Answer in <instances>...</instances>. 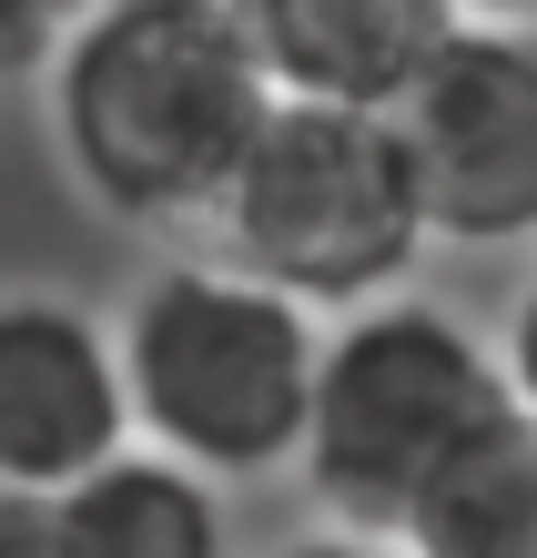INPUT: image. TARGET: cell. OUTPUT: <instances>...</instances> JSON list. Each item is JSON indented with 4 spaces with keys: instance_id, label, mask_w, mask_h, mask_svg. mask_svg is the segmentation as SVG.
<instances>
[{
    "instance_id": "6da1fadb",
    "label": "cell",
    "mask_w": 537,
    "mask_h": 558,
    "mask_svg": "<svg viewBox=\"0 0 537 558\" xmlns=\"http://www.w3.org/2000/svg\"><path fill=\"white\" fill-rule=\"evenodd\" d=\"M51 143L112 223L193 234L223 214L233 173L284 102L233 0H91L41 61Z\"/></svg>"
},
{
    "instance_id": "7a4b0ae2",
    "label": "cell",
    "mask_w": 537,
    "mask_h": 558,
    "mask_svg": "<svg viewBox=\"0 0 537 558\" xmlns=\"http://www.w3.org/2000/svg\"><path fill=\"white\" fill-rule=\"evenodd\" d=\"M122 386H132V437L204 468L223 487L284 477L315 426V366H325V315L305 294L264 284L233 254H173L132 284L122 305Z\"/></svg>"
},
{
    "instance_id": "3957f363",
    "label": "cell",
    "mask_w": 537,
    "mask_h": 558,
    "mask_svg": "<svg viewBox=\"0 0 537 558\" xmlns=\"http://www.w3.org/2000/svg\"><path fill=\"white\" fill-rule=\"evenodd\" d=\"M497 416H517L508 355L426 294H376L355 315H325L315 426L294 477L334 529L395 538L406 508L436 487V468L477 447Z\"/></svg>"
},
{
    "instance_id": "277c9868",
    "label": "cell",
    "mask_w": 537,
    "mask_h": 558,
    "mask_svg": "<svg viewBox=\"0 0 537 558\" xmlns=\"http://www.w3.org/2000/svg\"><path fill=\"white\" fill-rule=\"evenodd\" d=\"M204 234H213V254L254 265L264 284L305 294L315 315H355L376 294H406L436 223H426V183H416L395 112L274 102Z\"/></svg>"
},
{
    "instance_id": "5b68a950",
    "label": "cell",
    "mask_w": 537,
    "mask_h": 558,
    "mask_svg": "<svg viewBox=\"0 0 537 558\" xmlns=\"http://www.w3.org/2000/svg\"><path fill=\"white\" fill-rule=\"evenodd\" d=\"M395 122H406L436 244H537V31L456 21V41L416 72Z\"/></svg>"
},
{
    "instance_id": "8992f818",
    "label": "cell",
    "mask_w": 537,
    "mask_h": 558,
    "mask_svg": "<svg viewBox=\"0 0 537 558\" xmlns=\"http://www.w3.org/2000/svg\"><path fill=\"white\" fill-rule=\"evenodd\" d=\"M132 447L122 336L72 294L11 284L0 294V487H82Z\"/></svg>"
},
{
    "instance_id": "52a82bcc",
    "label": "cell",
    "mask_w": 537,
    "mask_h": 558,
    "mask_svg": "<svg viewBox=\"0 0 537 558\" xmlns=\"http://www.w3.org/2000/svg\"><path fill=\"white\" fill-rule=\"evenodd\" d=\"M284 102H365L395 112L416 72L456 41L466 0H233Z\"/></svg>"
},
{
    "instance_id": "ba28073f",
    "label": "cell",
    "mask_w": 537,
    "mask_h": 558,
    "mask_svg": "<svg viewBox=\"0 0 537 558\" xmlns=\"http://www.w3.org/2000/svg\"><path fill=\"white\" fill-rule=\"evenodd\" d=\"M51 558H233L223 477L132 437L82 487L51 498Z\"/></svg>"
},
{
    "instance_id": "9c48e42d",
    "label": "cell",
    "mask_w": 537,
    "mask_h": 558,
    "mask_svg": "<svg viewBox=\"0 0 537 558\" xmlns=\"http://www.w3.org/2000/svg\"><path fill=\"white\" fill-rule=\"evenodd\" d=\"M406 558H537V416H497L477 447H456L436 487L395 529Z\"/></svg>"
},
{
    "instance_id": "30bf717a",
    "label": "cell",
    "mask_w": 537,
    "mask_h": 558,
    "mask_svg": "<svg viewBox=\"0 0 537 558\" xmlns=\"http://www.w3.org/2000/svg\"><path fill=\"white\" fill-rule=\"evenodd\" d=\"M82 11L91 0H0V72H11V61H51Z\"/></svg>"
},
{
    "instance_id": "8fae6325",
    "label": "cell",
    "mask_w": 537,
    "mask_h": 558,
    "mask_svg": "<svg viewBox=\"0 0 537 558\" xmlns=\"http://www.w3.org/2000/svg\"><path fill=\"white\" fill-rule=\"evenodd\" d=\"M497 355H508V386H517V407L537 416V275L517 284V305H508V336H497Z\"/></svg>"
},
{
    "instance_id": "7c38bea8",
    "label": "cell",
    "mask_w": 537,
    "mask_h": 558,
    "mask_svg": "<svg viewBox=\"0 0 537 558\" xmlns=\"http://www.w3.org/2000/svg\"><path fill=\"white\" fill-rule=\"evenodd\" d=\"M0 558H51V498L41 487H0Z\"/></svg>"
},
{
    "instance_id": "4fadbf2b",
    "label": "cell",
    "mask_w": 537,
    "mask_h": 558,
    "mask_svg": "<svg viewBox=\"0 0 537 558\" xmlns=\"http://www.w3.org/2000/svg\"><path fill=\"white\" fill-rule=\"evenodd\" d=\"M274 558H406V548H395V538H365V529H315V538H294Z\"/></svg>"
},
{
    "instance_id": "5bb4252c",
    "label": "cell",
    "mask_w": 537,
    "mask_h": 558,
    "mask_svg": "<svg viewBox=\"0 0 537 558\" xmlns=\"http://www.w3.org/2000/svg\"><path fill=\"white\" fill-rule=\"evenodd\" d=\"M466 21H517V31H537V0H466Z\"/></svg>"
}]
</instances>
